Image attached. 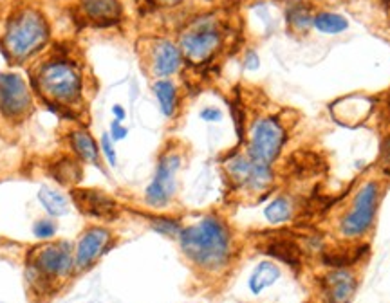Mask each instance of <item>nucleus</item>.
I'll list each match as a JSON object with an SVG mask.
<instances>
[{"label": "nucleus", "mask_w": 390, "mask_h": 303, "mask_svg": "<svg viewBox=\"0 0 390 303\" xmlns=\"http://www.w3.org/2000/svg\"><path fill=\"white\" fill-rule=\"evenodd\" d=\"M383 161H385L386 168H390V139L386 141L385 148H383Z\"/></svg>", "instance_id": "obj_32"}, {"label": "nucleus", "mask_w": 390, "mask_h": 303, "mask_svg": "<svg viewBox=\"0 0 390 303\" xmlns=\"http://www.w3.org/2000/svg\"><path fill=\"white\" fill-rule=\"evenodd\" d=\"M154 4L163 6V8H172V6H178L181 0H152Z\"/></svg>", "instance_id": "obj_31"}, {"label": "nucleus", "mask_w": 390, "mask_h": 303, "mask_svg": "<svg viewBox=\"0 0 390 303\" xmlns=\"http://www.w3.org/2000/svg\"><path fill=\"white\" fill-rule=\"evenodd\" d=\"M266 255H271L275 258L282 260L288 265H293V268H298L300 265V253L291 242H273L266 248Z\"/></svg>", "instance_id": "obj_22"}, {"label": "nucleus", "mask_w": 390, "mask_h": 303, "mask_svg": "<svg viewBox=\"0 0 390 303\" xmlns=\"http://www.w3.org/2000/svg\"><path fill=\"white\" fill-rule=\"evenodd\" d=\"M291 215H293V206L286 197H276L275 201H271L264 208L266 221L271 222V224H282V222H288L289 219H291Z\"/></svg>", "instance_id": "obj_21"}, {"label": "nucleus", "mask_w": 390, "mask_h": 303, "mask_svg": "<svg viewBox=\"0 0 390 303\" xmlns=\"http://www.w3.org/2000/svg\"><path fill=\"white\" fill-rule=\"evenodd\" d=\"M289 24L296 29H308L313 26V18L309 16V11L302 6H296V8H291L288 13Z\"/></svg>", "instance_id": "obj_26"}, {"label": "nucleus", "mask_w": 390, "mask_h": 303, "mask_svg": "<svg viewBox=\"0 0 390 303\" xmlns=\"http://www.w3.org/2000/svg\"><path fill=\"white\" fill-rule=\"evenodd\" d=\"M278 278H280L278 265L273 264V262H269V260H266V262H260V264L253 269L251 276H249V280H248L249 291H251V294H255V296L262 294V292H264L266 289L271 287V285L275 284Z\"/></svg>", "instance_id": "obj_18"}, {"label": "nucleus", "mask_w": 390, "mask_h": 303, "mask_svg": "<svg viewBox=\"0 0 390 303\" xmlns=\"http://www.w3.org/2000/svg\"><path fill=\"white\" fill-rule=\"evenodd\" d=\"M56 231H58V226L51 219H40V221H36L33 224V235L38 241H51L53 236L56 235Z\"/></svg>", "instance_id": "obj_24"}, {"label": "nucleus", "mask_w": 390, "mask_h": 303, "mask_svg": "<svg viewBox=\"0 0 390 303\" xmlns=\"http://www.w3.org/2000/svg\"><path fill=\"white\" fill-rule=\"evenodd\" d=\"M99 150H102V158L105 159L107 165L111 166V168H116L118 166V154H116L114 141L109 136V132L102 134V138H99Z\"/></svg>", "instance_id": "obj_25"}, {"label": "nucleus", "mask_w": 390, "mask_h": 303, "mask_svg": "<svg viewBox=\"0 0 390 303\" xmlns=\"http://www.w3.org/2000/svg\"><path fill=\"white\" fill-rule=\"evenodd\" d=\"M183 158L178 152H165L159 158L156 173L145 189V202L150 208H165L178 189V172Z\"/></svg>", "instance_id": "obj_9"}, {"label": "nucleus", "mask_w": 390, "mask_h": 303, "mask_svg": "<svg viewBox=\"0 0 390 303\" xmlns=\"http://www.w3.org/2000/svg\"><path fill=\"white\" fill-rule=\"evenodd\" d=\"M313 28L323 35H340L349 29V22L338 13H318L313 16Z\"/></svg>", "instance_id": "obj_20"}, {"label": "nucleus", "mask_w": 390, "mask_h": 303, "mask_svg": "<svg viewBox=\"0 0 390 303\" xmlns=\"http://www.w3.org/2000/svg\"><path fill=\"white\" fill-rule=\"evenodd\" d=\"M51 42V24L42 9L24 6L11 13L0 38L2 55L13 63H26L38 56Z\"/></svg>", "instance_id": "obj_3"}, {"label": "nucleus", "mask_w": 390, "mask_h": 303, "mask_svg": "<svg viewBox=\"0 0 390 303\" xmlns=\"http://www.w3.org/2000/svg\"><path fill=\"white\" fill-rule=\"evenodd\" d=\"M36 197H38V202L42 204V208L48 211L49 216L58 219V216L67 215V213L71 211V201H69L67 195L60 192V189L51 188V186H40Z\"/></svg>", "instance_id": "obj_17"}, {"label": "nucleus", "mask_w": 390, "mask_h": 303, "mask_svg": "<svg viewBox=\"0 0 390 303\" xmlns=\"http://www.w3.org/2000/svg\"><path fill=\"white\" fill-rule=\"evenodd\" d=\"M78 9L83 18L96 28H111L118 24L123 15L119 0H80Z\"/></svg>", "instance_id": "obj_15"}, {"label": "nucleus", "mask_w": 390, "mask_h": 303, "mask_svg": "<svg viewBox=\"0 0 390 303\" xmlns=\"http://www.w3.org/2000/svg\"><path fill=\"white\" fill-rule=\"evenodd\" d=\"M35 109L33 92L18 72H0V116L11 123L24 121Z\"/></svg>", "instance_id": "obj_6"}, {"label": "nucleus", "mask_w": 390, "mask_h": 303, "mask_svg": "<svg viewBox=\"0 0 390 303\" xmlns=\"http://www.w3.org/2000/svg\"><path fill=\"white\" fill-rule=\"evenodd\" d=\"M379 202V186L378 182L369 181L358 189L354 195L351 209L343 216L340 231L347 238H356V236L365 235L374 224V216L378 211Z\"/></svg>", "instance_id": "obj_7"}, {"label": "nucleus", "mask_w": 390, "mask_h": 303, "mask_svg": "<svg viewBox=\"0 0 390 303\" xmlns=\"http://www.w3.org/2000/svg\"><path fill=\"white\" fill-rule=\"evenodd\" d=\"M75 249L67 241L49 242L29 256L28 278L31 285H38L40 289L51 285L55 280L67 278L75 271Z\"/></svg>", "instance_id": "obj_4"}, {"label": "nucleus", "mask_w": 390, "mask_h": 303, "mask_svg": "<svg viewBox=\"0 0 390 303\" xmlns=\"http://www.w3.org/2000/svg\"><path fill=\"white\" fill-rule=\"evenodd\" d=\"M222 45V33L212 18L193 22L181 35L183 58L192 65H202L219 53Z\"/></svg>", "instance_id": "obj_5"}, {"label": "nucleus", "mask_w": 390, "mask_h": 303, "mask_svg": "<svg viewBox=\"0 0 390 303\" xmlns=\"http://www.w3.org/2000/svg\"><path fill=\"white\" fill-rule=\"evenodd\" d=\"M71 201L80 211L99 221H112L119 213L118 202L99 189L75 188L71 192Z\"/></svg>", "instance_id": "obj_12"}, {"label": "nucleus", "mask_w": 390, "mask_h": 303, "mask_svg": "<svg viewBox=\"0 0 390 303\" xmlns=\"http://www.w3.org/2000/svg\"><path fill=\"white\" fill-rule=\"evenodd\" d=\"M178 241L186 258L202 271L217 272L228 265L232 231L217 215H206L195 224L183 228Z\"/></svg>", "instance_id": "obj_1"}, {"label": "nucleus", "mask_w": 390, "mask_h": 303, "mask_svg": "<svg viewBox=\"0 0 390 303\" xmlns=\"http://www.w3.org/2000/svg\"><path fill=\"white\" fill-rule=\"evenodd\" d=\"M111 229L103 228V226H91L80 235L78 242L75 248V268L76 271H87L107 255V251L112 248Z\"/></svg>", "instance_id": "obj_11"}, {"label": "nucleus", "mask_w": 390, "mask_h": 303, "mask_svg": "<svg viewBox=\"0 0 390 303\" xmlns=\"http://www.w3.org/2000/svg\"><path fill=\"white\" fill-rule=\"evenodd\" d=\"M152 91H154L156 99H158L161 114L165 118H173L179 106V96L175 83L172 79H158L154 83V87H152Z\"/></svg>", "instance_id": "obj_19"}, {"label": "nucleus", "mask_w": 390, "mask_h": 303, "mask_svg": "<svg viewBox=\"0 0 390 303\" xmlns=\"http://www.w3.org/2000/svg\"><path fill=\"white\" fill-rule=\"evenodd\" d=\"M244 65L246 69H249V71H256L260 65L259 55H256L255 51H248V55H246V60H244Z\"/></svg>", "instance_id": "obj_29"}, {"label": "nucleus", "mask_w": 390, "mask_h": 303, "mask_svg": "<svg viewBox=\"0 0 390 303\" xmlns=\"http://www.w3.org/2000/svg\"><path fill=\"white\" fill-rule=\"evenodd\" d=\"M31 85L45 105L72 111L83 99V72L75 60L55 55L31 72Z\"/></svg>", "instance_id": "obj_2"}, {"label": "nucleus", "mask_w": 390, "mask_h": 303, "mask_svg": "<svg viewBox=\"0 0 390 303\" xmlns=\"http://www.w3.org/2000/svg\"><path fill=\"white\" fill-rule=\"evenodd\" d=\"M111 112H112V116H114V119H118V121H125L126 111H125V109H123V105L116 103V105H112Z\"/></svg>", "instance_id": "obj_30"}, {"label": "nucleus", "mask_w": 390, "mask_h": 303, "mask_svg": "<svg viewBox=\"0 0 390 303\" xmlns=\"http://www.w3.org/2000/svg\"><path fill=\"white\" fill-rule=\"evenodd\" d=\"M322 298L327 303H351L358 289V280L349 269H332L322 278Z\"/></svg>", "instance_id": "obj_13"}, {"label": "nucleus", "mask_w": 390, "mask_h": 303, "mask_svg": "<svg viewBox=\"0 0 390 303\" xmlns=\"http://www.w3.org/2000/svg\"><path fill=\"white\" fill-rule=\"evenodd\" d=\"M150 226L152 229L161 235L170 236V238H178L179 233H181V224L175 219H170V216H150Z\"/></svg>", "instance_id": "obj_23"}, {"label": "nucleus", "mask_w": 390, "mask_h": 303, "mask_svg": "<svg viewBox=\"0 0 390 303\" xmlns=\"http://www.w3.org/2000/svg\"><path fill=\"white\" fill-rule=\"evenodd\" d=\"M199 118L206 123H217L222 119L221 109H215V106H205L199 114Z\"/></svg>", "instance_id": "obj_28"}, {"label": "nucleus", "mask_w": 390, "mask_h": 303, "mask_svg": "<svg viewBox=\"0 0 390 303\" xmlns=\"http://www.w3.org/2000/svg\"><path fill=\"white\" fill-rule=\"evenodd\" d=\"M286 143V130L276 118L256 119L249 130L248 155L271 166L280 155Z\"/></svg>", "instance_id": "obj_8"}, {"label": "nucleus", "mask_w": 390, "mask_h": 303, "mask_svg": "<svg viewBox=\"0 0 390 303\" xmlns=\"http://www.w3.org/2000/svg\"><path fill=\"white\" fill-rule=\"evenodd\" d=\"M183 62H185V58H183L181 48H178L170 40H158L154 48H152L150 69H152V75L156 78L166 79L170 76L178 75Z\"/></svg>", "instance_id": "obj_14"}, {"label": "nucleus", "mask_w": 390, "mask_h": 303, "mask_svg": "<svg viewBox=\"0 0 390 303\" xmlns=\"http://www.w3.org/2000/svg\"><path fill=\"white\" fill-rule=\"evenodd\" d=\"M224 168L237 186L248 188L251 192H262L273 182L271 166L255 161L248 154H237L229 158Z\"/></svg>", "instance_id": "obj_10"}, {"label": "nucleus", "mask_w": 390, "mask_h": 303, "mask_svg": "<svg viewBox=\"0 0 390 303\" xmlns=\"http://www.w3.org/2000/svg\"><path fill=\"white\" fill-rule=\"evenodd\" d=\"M109 136L112 138V141L118 143L123 141V139L129 136V128H126L125 125H123V121H118V119H112L111 126H109Z\"/></svg>", "instance_id": "obj_27"}, {"label": "nucleus", "mask_w": 390, "mask_h": 303, "mask_svg": "<svg viewBox=\"0 0 390 303\" xmlns=\"http://www.w3.org/2000/svg\"><path fill=\"white\" fill-rule=\"evenodd\" d=\"M69 146H71L72 154L83 165H91L94 168L102 170V150L99 143L92 138V134L87 128H75L69 132Z\"/></svg>", "instance_id": "obj_16"}]
</instances>
